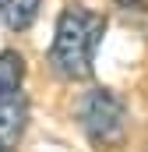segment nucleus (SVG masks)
Segmentation results:
<instances>
[{"instance_id": "obj_5", "label": "nucleus", "mask_w": 148, "mask_h": 152, "mask_svg": "<svg viewBox=\"0 0 148 152\" xmlns=\"http://www.w3.org/2000/svg\"><path fill=\"white\" fill-rule=\"evenodd\" d=\"M39 4H42V0H7V4H4V18H7V25H11L14 32H25V28L36 21Z\"/></svg>"}, {"instance_id": "obj_3", "label": "nucleus", "mask_w": 148, "mask_h": 152, "mask_svg": "<svg viewBox=\"0 0 148 152\" xmlns=\"http://www.w3.org/2000/svg\"><path fill=\"white\" fill-rule=\"evenodd\" d=\"M25 120H28V103H25V96H21V92H14V96L0 99V142H4L7 149L21 138Z\"/></svg>"}, {"instance_id": "obj_7", "label": "nucleus", "mask_w": 148, "mask_h": 152, "mask_svg": "<svg viewBox=\"0 0 148 152\" xmlns=\"http://www.w3.org/2000/svg\"><path fill=\"white\" fill-rule=\"evenodd\" d=\"M4 4H7V0H0V11H4Z\"/></svg>"}, {"instance_id": "obj_6", "label": "nucleus", "mask_w": 148, "mask_h": 152, "mask_svg": "<svg viewBox=\"0 0 148 152\" xmlns=\"http://www.w3.org/2000/svg\"><path fill=\"white\" fill-rule=\"evenodd\" d=\"M0 152H11V149H7V145H4V142H0Z\"/></svg>"}, {"instance_id": "obj_1", "label": "nucleus", "mask_w": 148, "mask_h": 152, "mask_svg": "<svg viewBox=\"0 0 148 152\" xmlns=\"http://www.w3.org/2000/svg\"><path fill=\"white\" fill-rule=\"evenodd\" d=\"M106 36V18L81 7V4H71L64 7V14L57 18V36H53V46H49V64L53 71L71 81H85L92 78V67H95V50Z\"/></svg>"}, {"instance_id": "obj_4", "label": "nucleus", "mask_w": 148, "mask_h": 152, "mask_svg": "<svg viewBox=\"0 0 148 152\" xmlns=\"http://www.w3.org/2000/svg\"><path fill=\"white\" fill-rule=\"evenodd\" d=\"M21 78H25V60H21V53L4 50V53H0V99L21 92Z\"/></svg>"}, {"instance_id": "obj_2", "label": "nucleus", "mask_w": 148, "mask_h": 152, "mask_svg": "<svg viewBox=\"0 0 148 152\" xmlns=\"http://www.w3.org/2000/svg\"><path fill=\"white\" fill-rule=\"evenodd\" d=\"M81 127L95 145H120L127 134V106L113 88H92L81 99Z\"/></svg>"}]
</instances>
